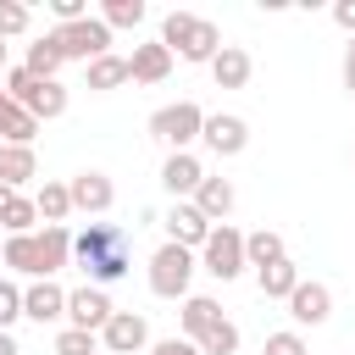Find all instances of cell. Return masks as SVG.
<instances>
[{"label": "cell", "instance_id": "cell-41", "mask_svg": "<svg viewBox=\"0 0 355 355\" xmlns=\"http://www.w3.org/2000/svg\"><path fill=\"white\" fill-rule=\"evenodd\" d=\"M0 78H6V39H0Z\"/></svg>", "mask_w": 355, "mask_h": 355}, {"label": "cell", "instance_id": "cell-44", "mask_svg": "<svg viewBox=\"0 0 355 355\" xmlns=\"http://www.w3.org/2000/svg\"><path fill=\"white\" fill-rule=\"evenodd\" d=\"M100 355H105V349H100Z\"/></svg>", "mask_w": 355, "mask_h": 355}, {"label": "cell", "instance_id": "cell-43", "mask_svg": "<svg viewBox=\"0 0 355 355\" xmlns=\"http://www.w3.org/2000/svg\"><path fill=\"white\" fill-rule=\"evenodd\" d=\"M0 155H6V139H0Z\"/></svg>", "mask_w": 355, "mask_h": 355}, {"label": "cell", "instance_id": "cell-8", "mask_svg": "<svg viewBox=\"0 0 355 355\" xmlns=\"http://www.w3.org/2000/svg\"><path fill=\"white\" fill-rule=\"evenodd\" d=\"M55 44H61V55L67 61H100V55H111V28L100 22V17H83V22H67V28H55Z\"/></svg>", "mask_w": 355, "mask_h": 355}, {"label": "cell", "instance_id": "cell-42", "mask_svg": "<svg viewBox=\"0 0 355 355\" xmlns=\"http://www.w3.org/2000/svg\"><path fill=\"white\" fill-rule=\"evenodd\" d=\"M6 100H11V94H6V89H0V105H6Z\"/></svg>", "mask_w": 355, "mask_h": 355}, {"label": "cell", "instance_id": "cell-45", "mask_svg": "<svg viewBox=\"0 0 355 355\" xmlns=\"http://www.w3.org/2000/svg\"><path fill=\"white\" fill-rule=\"evenodd\" d=\"M0 250H6V244H0Z\"/></svg>", "mask_w": 355, "mask_h": 355}, {"label": "cell", "instance_id": "cell-24", "mask_svg": "<svg viewBox=\"0 0 355 355\" xmlns=\"http://www.w3.org/2000/svg\"><path fill=\"white\" fill-rule=\"evenodd\" d=\"M33 133H39V116L22 111L17 100H6V105H0V139H6V144H33Z\"/></svg>", "mask_w": 355, "mask_h": 355}, {"label": "cell", "instance_id": "cell-33", "mask_svg": "<svg viewBox=\"0 0 355 355\" xmlns=\"http://www.w3.org/2000/svg\"><path fill=\"white\" fill-rule=\"evenodd\" d=\"M261 355H311V349H305V338H300V327H283V333H266V344H261Z\"/></svg>", "mask_w": 355, "mask_h": 355}, {"label": "cell", "instance_id": "cell-9", "mask_svg": "<svg viewBox=\"0 0 355 355\" xmlns=\"http://www.w3.org/2000/svg\"><path fill=\"white\" fill-rule=\"evenodd\" d=\"M161 227H166V244H183V250H205V239H211V216L194 205V200H172V211L161 216Z\"/></svg>", "mask_w": 355, "mask_h": 355}, {"label": "cell", "instance_id": "cell-23", "mask_svg": "<svg viewBox=\"0 0 355 355\" xmlns=\"http://www.w3.org/2000/svg\"><path fill=\"white\" fill-rule=\"evenodd\" d=\"M244 255H250V266L261 272V266H277V261H288V250H283V233H272V227H255V233H244Z\"/></svg>", "mask_w": 355, "mask_h": 355}, {"label": "cell", "instance_id": "cell-25", "mask_svg": "<svg viewBox=\"0 0 355 355\" xmlns=\"http://www.w3.org/2000/svg\"><path fill=\"white\" fill-rule=\"evenodd\" d=\"M33 78H55L61 67H67V55H61V44H55V33H44V39H33L28 44V61H22Z\"/></svg>", "mask_w": 355, "mask_h": 355}, {"label": "cell", "instance_id": "cell-18", "mask_svg": "<svg viewBox=\"0 0 355 355\" xmlns=\"http://www.w3.org/2000/svg\"><path fill=\"white\" fill-rule=\"evenodd\" d=\"M250 72H255V61H250V50H239V44H222V55L211 61L216 89H244V83H250Z\"/></svg>", "mask_w": 355, "mask_h": 355}, {"label": "cell", "instance_id": "cell-38", "mask_svg": "<svg viewBox=\"0 0 355 355\" xmlns=\"http://www.w3.org/2000/svg\"><path fill=\"white\" fill-rule=\"evenodd\" d=\"M344 89L355 94V39H349V50H344Z\"/></svg>", "mask_w": 355, "mask_h": 355}, {"label": "cell", "instance_id": "cell-28", "mask_svg": "<svg viewBox=\"0 0 355 355\" xmlns=\"http://www.w3.org/2000/svg\"><path fill=\"white\" fill-rule=\"evenodd\" d=\"M33 222H39V205H33L28 194H17V200L6 205V216H0V227H6V239H17V233H33Z\"/></svg>", "mask_w": 355, "mask_h": 355}, {"label": "cell", "instance_id": "cell-17", "mask_svg": "<svg viewBox=\"0 0 355 355\" xmlns=\"http://www.w3.org/2000/svg\"><path fill=\"white\" fill-rule=\"evenodd\" d=\"M166 72H172V50H166L161 39L133 44V55H128V78H133V83H166Z\"/></svg>", "mask_w": 355, "mask_h": 355}, {"label": "cell", "instance_id": "cell-13", "mask_svg": "<svg viewBox=\"0 0 355 355\" xmlns=\"http://www.w3.org/2000/svg\"><path fill=\"white\" fill-rule=\"evenodd\" d=\"M22 316L39 322V327H44V322H61V316H67V288H61L55 277L28 283V288H22Z\"/></svg>", "mask_w": 355, "mask_h": 355}, {"label": "cell", "instance_id": "cell-34", "mask_svg": "<svg viewBox=\"0 0 355 355\" xmlns=\"http://www.w3.org/2000/svg\"><path fill=\"white\" fill-rule=\"evenodd\" d=\"M22 316V288L11 277H0V333H11V322Z\"/></svg>", "mask_w": 355, "mask_h": 355}, {"label": "cell", "instance_id": "cell-37", "mask_svg": "<svg viewBox=\"0 0 355 355\" xmlns=\"http://www.w3.org/2000/svg\"><path fill=\"white\" fill-rule=\"evenodd\" d=\"M333 22H338V28L355 39V0H338V6H333Z\"/></svg>", "mask_w": 355, "mask_h": 355}, {"label": "cell", "instance_id": "cell-30", "mask_svg": "<svg viewBox=\"0 0 355 355\" xmlns=\"http://www.w3.org/2000/svg\"><path fill=\"white\" fill-rule=\"evenodd\" d=\"M200 355H239V327L222 316V322H216V327L200 338Z\"/></svg>", "mask_w": 355, "mask_h": 355}, {"label": "cell", "instance_id": "cell-6", "mask_svg": "<svg viewBox=\"0 0 355 355\" xmlns=\"http://www.w3.org/2000/svg\"><path fill=\"white\" fill-rule=\"evenodd\" d=\"M150 133L178 155V150H189L200 133H205V111L194 105V100H172V105H161V111H150Z\"/></svg>", "mask_w": 355, "mask_h": 355}, {"label": "cell", "instance_id": "cell-31", "mask_svg": "<svg viewBox=\"0 0 355 355\" xmlns=\"http://www.w3.org/2000/svg\"><path fill=\"white\" fill-rule=\"evenodd\" d=\"M55 355H100V333L61 327V333H55Z\"/></svg>", "mask_w": 355, "mask_h": 355}, {"label": "cell", "instance_id": "cell-35", "mask_svg": "<svg viewBox=\"0 0 355 355\" xmlns=\"http://www.w3.org/2000/svg\"><path fill=\"white\" fill-rule=\"evenodd\" d=\"M50 17H55V28H67V22H83L89 6L83 0H50Z\"/></svg>", "mask_w": 355, "mask_h": 355}, {"label": "cell", "instance_id": "cell-39", "mask_svg": "<svg viewBox=\"0 0 355 355\" xmlns=\"http://www.w3.org/2000/svg\"><path fill=\"white\" fill-rule=\"evenodd\" d=\"M0 355H22V349H17V338H11V333H0Z\"/></svg>", "mask_w": 355, "mask_h": 355}, {"label": "cell", "instance_id": "cell-4", "mask_svg": "<svg viewBox=\"0 0 355 355\" xmlns=\"http://www.w3.org/2000/svg\"><path fill=\"white\" fill-rule=\"evenodd\" d=\"M0 89H6L22 111H33L39 122H55V116L67 111V89H61V78H33L28 67H6Z\"/></svg>", "mask_w": 355, "mask_h": 355}, {"label": "cell", "instance_id": "cell-14", "mask_svg": "<svg viewBox=\"0 0 355 355\" xmlns=\"http://www.w3.org/2000/svg\"><path fill=\"white\" fill-rule=\"evenodd\" d=\"M205 183V166H200V155H189V150H178V155H166L161 161V189L172 194V200H194V189Z\"/></svg>", "mask_w": 355, "mask_h": 355}, {"label": "cell", "instance_id": "cell-12", "mask_svg": "<svg viewBox=\"0 0 355 355\" xmlns=\"http://www.w3.org/2000/svg\"><path fill=\"white\" fill-rule=\"evenodd\" d=\"M200 144L211 150V155H239L244 144H250V122L244 116H233V111H216V116H205V133H200Z\"/></svg>", "mask_w": 355, "mask_h": 355}, {"label": "cell", "instance_id": "cell-15", "mask_svg": "<svg viewBox=\"0 0 355 355\" xmlns=\"http://www.w3.org/2000/svg\"><path fill=\"white\" fill-rule=\"evenodd\" d=\"M67 189H72V211H83V216H105V211H111V200H116L111 178H105V172H94V166H89V172H78Z\"/></svg>", "mask_w": 355, "mask_h": 355}, {"label": "cell", "instance_id": "cell-1", "mask_svg": "<svg viewBox=\"0 0 355 355\" xmlns=\"http://www.w3.org/2000/svg\"><path fill=\"white\" fill-rule=\"evenodd\" d=\"M72 261V233L67 227H33V233H17V239H6V250H0V266H11V272H22V277H55L61 266Z\"/></svg>", "mask_w": 355, "mask_h": 355}, {"label": "cell", "instance_id": "cell-19", "mask_svg": "<svg viewBox=\"0 0 355 355\" xmlns=\"http://www.w3.org/2000/svg\"><path fill=\"white\" fill-rule=\"evenodd\" d=\"M216 322H222V305H216L211 294H189V300H183V338H194V344H200Z\"/></svg>", "mask_w": 355, "mask_h": 355}, {"label": "cell", "instance_id": "cell-11", "mask_svg": "<svg viewBox=\"0 0 355 355\" xmlns=\"http://www.w3.org/2000/svg\"><path fill=\"white\" fill-rule=\"evenodd\" d=\"M116 316V305L105 300V288H72L67 294V327H83V333H105V322Z\"/></svg>", "mask_w": 355, "mask_h": 355}, {"label": "cell", "instance_id": "cell-29", "mask_svg": "<svg viewBox=\"0 0 355 355\" xmlns=\"http://www.w3.org/2000/svg\"><path fill=\"white\" fill-rule=\"evenodd\" d=\"M100 22L105 28H139L144 22V0H105L100 6Z\"/></svg>", "mask_w": 355, "mask_h": 355}, {"label": "cell", "instance_id": "cell-7", "mask_svg": "<svg viewBox=\"0 0 355 355\" xmlns=\"http://www.w3.org/2000/svg\"><path fill=\"white\" fill-rule=\"evenodd\" d=\"M200 266H205L216 283H233V277L250 266V255H244V233H239L233 222H216L211 239H205V250H200Z\"/></svg>", "mask_w": 355, "mask_h": 355}, {"label": "cell", "instance_id": "cell-16", "mask_svg": "<svg viewBox=\"0 0 355 355\" xmlns=\"http://www.w3.org/2000/svg\"><path fill=\"white\" fill-rule=\"evenodd\" d=\"M288 316H294L300 327H322V322L333 316V288H327V283H305V277H300V288L288 294Z\"/></svg>", "mask_w": 355, "mask_h": 355}, {"label": "cell", "instance_id": "cell-21", "mask_svg": "<svg viewBox=\"0 0 355 355\" xmlns=\"http://www.w3.org/2000/svg\"><path fill=\"white\" fill-rule=\"evenodd\" d=\"M83 83H89L94 94L133 83V78H128V55H100V61H89V67H83Z\"/></svg>", "mask_w": 355, "mask_h": 355}, {"label": "cell", "instance_id": "cell-20", "mask_svg": "<svg viewBox=\"0 0 355 355\" xmlns=\"http://www.w3.org/2000/svg\"><path fill=\"white\" fill-rule=\"evenodd\" d=\"M28 178H39V155H33V144H6V155H0V183L22 194Z\"/></svg>", "mask_w": 355, "mask_h": 355}, {"label": "cell", "instance_id": "cell-5", "mask_svg": "<svg viewBox=\"0 0 355 355\" xmlns=\"http://www.w3.org/2000/svg\"><path fill=\"white\" fill-rule=\"evenodd\" d=\"M194 250H183V244H161L155 255H150V294H161V300H189V283H194Z\"/></svg>", "mask_w": 355, "mask_h": 355}, {"label": "cell", "instance_id": "cell-32", "mask_svg": "<svg viewBox=\"0 0 355 355\" xmlns=\"http://www.w3.org/2000/svg\"><path fill=\"white\" fill-rule=\"evenodd\" d=\"M28 22H33V11H28L22 0H0V39H17V33H28Z\"/></svg>", "mask_w": 355, "mask_h": 355}, {"label": "cell", "instance_id": "cell-22", "mask_svg": "<svg viewBox=\"0 0 355 355\" xmlns=\"http://www.w3.org/2000/svg\"><path fill=\"white\" fill-rule=\"evenodd\" d=\"M233 200H239V194H233V183H227V178H205V183L194 189V205H200V211H205L211 222H227Z\"/></svg>", "mask_w": 355, "mask_h": 355}, {"label": "cell", "instance_id": "cell-36", "mask_svg": "<svg viewBox=\"0 0 355 355\" xmlns=\"http://www.w3.org/2000/svg\"><path fill=\"white\" fill-rule=\"evenodd\" d=\"M150 355H200V344L194 338H155Z\"/></svg>", "mask_w": 355, "mask_h": 355}, {"label": "cell", "instance_id": "cell-26", "mask_svg": "<svg viewBox=\"0 0 355 355\" xmlns=\"http://www.w3.org/2000/svg\"><path fill=\"white\" fill-rule=\"evenodd\" d=\"M33 205H39L44 227H61V222L72 216V189H67V183H44V189L33 194Z\"/></svg>", "mask_w": 355, "mask_h": 355}, {"label": "cell", "instance_id": "cell-27", "mask_svg": "<svg viewBox=\"0 0 355 355\" xmlns=\"http://www.w3.org/2000/svg\"><path fill=\"white\" fill-rule=\"evenodd\" d=\"M255 283H261V294H266V300H288V294L300 288V266H294V261L261 266V272H255Z\"/></svg>", "mask_w": 355, "mask_h": 355}, {"label": "cell", "instance_id": "cell-10", "mask_svg": "<svg viewBox=\"0 0 355 355\" xmlns=\"http://www.w3.org/2000/svg\"><path fill=\"white\" fill-rule=\"evenodd\" d=\"M100 349L105 355H139V349H150V322L139 311H116L105 322V333H100Z\"/></svg>", "mask_w": 355, "mask_h": 355}, {"label": "cell", "instance_id": "cell-2", "mask_svg": "<svg viewBox=\"0 0 355 355\" xmlns=\"http://www.w3.org/2000/svg\"><path fill=\"white\" fill-rule=\"evenodd\" d=\"M128 233L122 227H111V222H89L78 239H72V261L94 277V283H116L122 272H128Z\"/></svg>", "mask_w": 355, "mask_h": 355}, {"label": "cell", "instance_id": "cell-3", "mask_svg": "<svg viewBox=\"0 0 355 355\" xmlns=\"http://www.w3.org/2000/svg\"><path fill=\"white\" fill-rule=\"evenodd\" d=\"M161 44L172 55H183V61H205L211 67L222 55V28L205 22V17H194V11H166L161 17Z\"/></svg>", "mask_w": 355, "mask_h": 355}, {"label": "cell", "instance_id": "cell-40", "mask_svg": "<svg viewBox=\"0 0 355 355\" xmlns=\"http://www.w3.org/2000/svg\"><path fill=\"white\" fill-rule=\"evenodd\" d=\"M11 200H17V189H6V183H0V216H6V205H11Z\"/></svg>", "mask_w": 355, "mask_h": 355}]
</instances>
